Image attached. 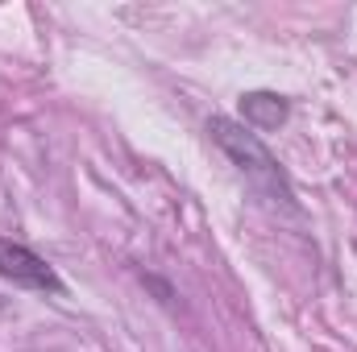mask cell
I'll return each mask as SVG.
<instances>
[{
  "mask_svg": "<svg viewBox=\"0 0 357 352\" xmlns=\"http://www.w3.org/2000/svg\"><path fill=\"white\" fill-rule=\"evenodd\" d=\"M208 137L225 150V158L241 170V178H245L262 199H270L274 207H291V211H295V191H291V182L282 175L278 158L262 145V137H258L254 129H245V125H237V120H229V116H212V120H208Z\"/></svg>",
  "mask_w": 357,
  "mask_h": 352,
  "instance_id": "1",
  "label": "cell"
},
{
  "mask_svg": "<svg viewBox=\"0 0 357 352\" xmlns=\"http://www.w3.org/2000/svg\"><path fill=\"white\" fill-rule=\"evenodd\" d=\"M0 278L21 286V290H38V294H63V278L54 273V265L38 257L29 245L0 237Z\"/></svg>",
  "mask_w": 357,
  "mask_h": 352,
  "instance_id": "2",
  "label": "cell"
},
{
  "mask_svg": "<svg viewBox=\"0 0 357 352\" xmlns=\"http://www.w3.org/2000/svg\"><path fill=\"white\" fill-rule=\"evenodd\" d=\"M241 116H245V129H278V125H287V116H291V104L278 95V91H245L241 95Z\"/></svg>",
  "mask_w": 357,
  "mask_h": 352,
  "instance_id": "3",
  "label": "cell"
}]
</instances>
